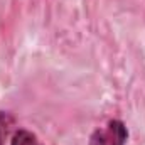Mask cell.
Returning a JSON list of instances; mask_svg holds the SVG:
<instances>
[{
    "label": "cell",
    "mask_w": 145,
    "mask_h": 145,
    "mask_svg": "<svg viewBox=\"0 0 145 145\" xmlns=\"http://www.w3.org/2000/svg\"><path fill=\"white\" fill-rule=\"evenodd\" d=\"M14 123H15V120L8 111H0V145H3L5 138L12 132Z\"/></svg>",
    "instance_id": "obj_3"
},
{
    "label": "cell",
    "mask_w": 145,
    "mask_h": 145,
    "mask_svg": "<svg viewBox=\"0 0 145 145\" xmlns=\"http://www.w3.org/2000/svg\"><path fill=\"white\" fill-rule=\"evenodd\" d=\"M128 140V128L127 125L118 120L113 118L101 128H96L91 135L88 145H127Z\"/></svg>",
    "instance_id": "obj_1"
},
{
    "label": "cell",
    "mask_w": 145,
    "mask_h": 145,
    "mask_svg": "<svg viewBox=\"0 0 145 145\" xmlns=\"http://www.w3.org/2000/svg\"><path fill=\"white\" fill-rule=\"evenodd\" d=\"M10 145H44L36 133L25 128H19L12 133L10 137Z\"/></svg>",
    "instance_id": "obj_2"
}]
</instances>
